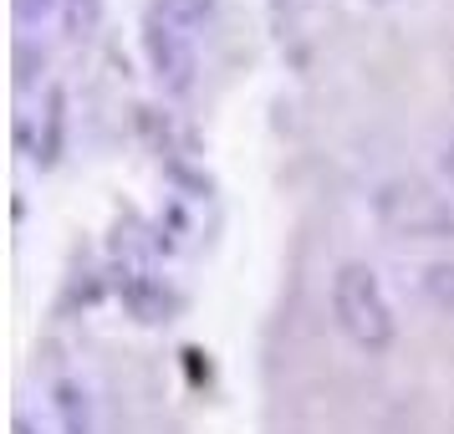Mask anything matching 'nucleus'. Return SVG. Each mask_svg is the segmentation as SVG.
Instances as JSON below:
<instances>
[{"instance_id": "f257e3e1", "label": "nucleus", "mask_w": 454, "mask_h": 434, "mask_svg": "<svg viewBox=\"0 0 454 434\" xmlns=\"http://www.w3.org/2000/svg\"><path fill=\"white\" fill-rule=\"evenodd\" d=\"M332 317L337 327L348 332L357 348H388L393 343V307H388V291L383 281L372 276L368 266H342L332 276Z\"/></svg>"}, {"instance_id": "7ed1b4c3", "label": "nucleus", "mask_w": 454, "mask_h": 434, "mask_svg": "<svg viewBox=\"0 0 454 434\" xmlns=\"http://www.w3.org/2000/svg\"><path fill=\"white\" fill-rule=\"evenodd\" d=\"M148 57L159 67V83L189 87V72H194V31L174 26L164 11H153V21H148Z\"/></svg>"}, {"instance_id": "f03ea898", "label": "nucleus", "mask_w": 454, "mask_h": 434, "mask_svg": "<svg viewBox=\"0 0 454 434\" xmlns=\"http://www.w3.org/2000/svg\"><path fill=\"white\" fill-rule=\"evenodd\" d=\"M383 220H388L393 230H409V235H444V230H454L450 205H444L439 194H429L424 185L388 189V194H383Z\"/></svg>"}, {"instance_id": "39448f33", "label": "nucleus", "mask_w": 454, "mask_h": 434, "mask_svg": "<svg viewBox=\"0 0 454 434\" xmlns=\"http://www.w3.org/2000/svg\"><path fill=\"white\" fill-rule=\"evenodd\" d=\"M57 0H16V11H21V21H42L46 11H51Z\"/></svg>"}, {"instance_id": "20e7f679", "label": "nucleus", "mask_w": 454, "mask_h": 434, "mask_svg": "<svg viewBox=\"0 0 454 434\" xmlns=\"http://www.w3.org/2000/svg\"><path fill=\"white\" fill-rule=\"evenodd\" d=\"M51 409H57V419H62L67 434H92V409H87V389L82 383L62 378V383L51 389Z\"/></svg>"}]
</instances>
